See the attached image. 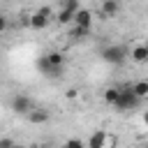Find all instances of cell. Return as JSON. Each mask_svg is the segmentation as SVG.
<instances>
[{
  "mask_svg": "<svg viewBox=\"0 0 148 148\" xmlns=\"http://www.w3.org/2000/svg\"><path fill=\"white\" fill-rule=\"evenodd\" d=\"M120 92H118V99H116V104H113V109L116 111H120V113H125V111H134V109H139L143 102L141 99H136L134 95H132V90H130V83L127 86H123V88H118Z\"/></svg>",
  "mask_w": 148,
  "mask_h": 148,
  "instance_id": "cell-1",
  "label": "cell"
},
{
  "mask_svg": "<svg viewBox=\"0 0 148 148\" xmlns=\"http://www.w3.org/2000/svg\"><path fill=\"white\" fill-rule=\"evenodd\" d=\"M99 56L109 65H123L127 60V46H123V44H109V46H104L99 51Z\"/></svg>",
  "mask_w": 148,
  "mask_h": 148,
  "instance_id": "cell-2",
  "label": "cell"
},
{
  "mask_svg": "<svg viewBox=\"0 0 148 148\" xmlns=\"http://www.w3.org/2000/svg\"><path fill=\"white\" fill-rule=\"evenodd\" d=\"M35 109V104H32V99L28 97V95H14L12 97V111L14 113H18V116H28L30 111Z\"/></svg>",
  "mask_w": 148,
  "mask_h": 148,
  "instance_id": "cell-3",
  "label": "cell"
},
{
  "mask_svg": "<svg viewBox=\"0 0 148 148\" xmlns=\"http://www.w3.org/2000/svg\"><path fill=\"white\" fill-rule=\"evenodd\" d=\"M72 25H76V28H90V30H92V12L86 9V7H81V9L72 16Z\"/></svg>",
  "mask_w": 148,
  "mask_h": 148,
  "instance_id": "cell-4",
  "label": "cell"
},
{
  "mask_svg": "<svg viewBox=\"0 0 148 148\" xmlns=\"http://www.w3.org/2000/svg\"><path fill=\"white\" fill-rule=\"evenodd\" d=\"M106 143H109V134H106L104 130H95V132L88 136L86 148H106Z\"/></svg>",
  "mask_w": 148,
  "mask_h": 148,
  "instance_id": "cell-5",
  "label": "cell"
},
{
  "mask_svg": "<svg viewBox=\"0 0 148 148\" xmlns=\"http://www.w3.org/2000/svg\"><path fill=\"white\" fill-rule=\"evenodd\" d=\"M127 56L134 60V62H139V65H143L146 60H148V46L146 44H136L132 51H127Z\"/></svg>",
  "mask_w": 148,
  "mask_h": 148,
  "instance_id": "cell-6",
  "label": "cell"
},
{
  "mask_svg": "<svg viewBox=\"0 0 148 148\" xmlns=\"http://www.w3.org/2000/svg\"><path fill=\"white\" fill-rule=\"evenodd\" d=\"M25 118H28L32 125H44V123H49V118H51V116H49V111H46V109H32Z\"/></svg>",
  "mask_w": 148,
  "mask_h": 148,
  "instance_id": "cell-7",
  "label": "cell"
},
{
  "mask_svg": "<svg viewBox=\"0 0 148 148\" xmlns=\"http://www.w3.org/2000/svg\"><path fill=\"white\" fill-rule=\"evenodd\" d=\"M130 90H132V95L136 99L143 102L148 97V81H134V83H130Z\"/></svg>",
  "mask_w": 148,
  "mask_h": 148,
  "instance_id": "cell-8",
  "label": "cell"
},
{
  "mask_svg": "<svg viewBox=\"0 0 148 148\" xmlns=\"http://www.w3.org/2000/svg\"><path fill=\"white\" fill-rule=\"evenodd\" d=\"M99 9H102V14H104L106 18H113V16L118 14V9H120V2H118V0H104Z\"/></svg>",
  "mask_w": 148,
  "mask_h": 148,
  "instance_id": "cell-9",
  "label": "cell"
},
{
  "mask_svg": "<svg viewBox=\"0 0 148 148\" xmlns=\"http://www.w3.org/2000/svg\"><path fill=\"white\" fill-rule=\"evenodd\" d=\"M28 25H30L32 30H44V28L49 25V18H44V16H39V14L35 12V14L28 18Z\"/></svg>",
  "mask_w": 148,
  "mask_h": 148,
  "instance_id": "cell-10",
  "label": "cell"
},
{
  "mask_svg": "<svg viewBox=\"0 0 148 148\" xmlns=\"http://www.w3.org/2000/svg\"><path fill=\"white\" fill-rule=\"evenodd\" d=\"M44 56H46V60L51 62V67H62V62H65V58H62L60 51H49V53H44Z\"/></svg>",
  "mask_w": 148,
  "mask_h": 148,
  "instance_id": "cell-11",
  "label": "cell"
},
{
  "mask_svg": "<svg viewBox=\"0 0 148 148\" xmlns=\"http://www.w3.org/2000/svg\"><path fill=\"white\" fill-rule=\"evenodd\" d=\"M60 9H62V12H69V14H76V12L81 9V2H79V0H65V2L60 5Z\"/></svg>",
  "mask_w": 148,
  "mask_h": 148,
  "instance_id": "cell-12",
  "label": "cell"
},
{
  "mask_svg": "<svg viewBox=\"0 0 148 148\" xmlns=\"http://www.w3.org/2000/svg\"><path fill=\"white\" fill-rule=\"evenodd\" d=\"M90 32H92L90 28H76V25H72V32L69 35L74 39H86V37H90Z\"/></svg>",
  "mask_w": 148,
  "mask_h": 148,
  "instance_id": "cell-13",
  "label": "cell"
},
{
  "mask_svg": "<svg viewBox=\"0 0 148 148\" xmlns=\"http://www.w3.org/2000/svg\"><path fill=\"white\" fill-rule=\"evenodd\" d=\"M118 92H120V90H118L116 86H113V88H106V90H104V102L113 106V104H116V99H118Z\"/></svg>",
  "mask_w": 148,
  "mask_h": 148,
  "instance_id": "cell-14",
  "label": "cell"
},
{
  "mask_svg": "<svg viewBox=\"0 0 148 148\" xmlns=\"http://www.w3.org/2000/svg\"><path fill=\"white\" fill-rule=\"evenodd\" d=\"M72 16H74V14H69V12H62V9H60V12L56 14V21H58L60 25H69V23H72Z\"/></svg>",
  "mask_w": 148,
  "mask_h": 148,
  "instance_id": "cell-15",
  "label": "cell"
},
{
  "mask_svg": "<svg viewBox=\"0 0 148 148\" xmlns=\"http://www.w3.org/2000/svg\"><path fill=\"white\" fill-rule=\"evenodd\" d=\"M37 14L51 21V18H53V7H51V5H42V7H37Z\"/></svg>",
  "mask_w": 148,
  "mask_h": 148,
  "instance_id": "cell-16",
  "label": "cell"
},
{
  "mask_svg": "<svg viewBox=\"0 0 148 148\" xmlns=\"http://www.w3.org/2000/svg\"><path fill=\"white\" fill-rule=\"evenodd\" d=\"M62 148H86V141H81V139H67Z\"/></svg>",
  "mask_w": 148,
  "mask_h": 148,
  "instance_id": "cell-17",
  "label": "cell"
},
{
  "mask_svg": "<svg viewBox=\"0 0 148 148\" xmlns=\"http://www.w3.org/2000/svg\"><path fill=\"white\" fill-rule=\"evenodd\" d=\"M0 148H21V146H16V141H14V139L2 136V139H0Z\"/></svg>",
  "mask_w": 148,
  "mask_h": 148,
  "instance_id": "cell-18",
  "label": "cell"
},
{
  "mask_svg": "<svg viewBox=\"0 0 148 148\" xmlns=\"http://www.w3.org/2000/svg\"><path fill=\"white\" fill-rule=\"evenodd\" d=\"M65 97H67V99H76V97H79V90H76V88H67Z\"/></svg>",
  "mask_w": 148,
  "mask_h": 148,
  "instance_id": "cell-19",
  "label": "cell"
},
{
  "mask_svg": "<svg viewBox=\"0 0 148 148\" xmlns=\"http://www.w3.org/2000/svg\"><path fill=\"white\" fill-rule=\"evenodd\" d=\"M5 28H7V18H5V14H0V35L5 32Z\"/></svg>",
  "mask_w": 148,
  "mask_h": 148,
  "instance_id": "cell-20",
  "label": "cell"
}]
</instances>
